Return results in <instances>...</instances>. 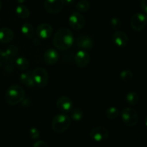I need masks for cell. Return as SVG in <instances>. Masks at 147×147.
<instances>
[{"label": "cell", "instance_id": "obj_1", "mask_svg": "<svg viewBox=\"0 0 147 147\" xmlns=\"http://www.w3.org/2000/svg\"><path fill=\"white\" fill-rule=\"evenodd\" d=\"M74 42V36L71 30L66 27H62L55 34L53 45L59 50H67L72 47Z\"/></svg>", "mask_w": 147, "mask_h": 147}, {"label": "cell", "instance_id": "obj_2", "mask_svg": "<svg viewBox=\"0 0 147 147\" xmlns=\"http://www.w3.org/2000/svg\"><path fill=\"white\" fill-rule=\"evenodd\" d=\"M25 98V90L19 85L9 86L5 93V100L10 106H16L22 103Z\"/></svg>", "mask_w": 147, "mask_h": 147}, {"label": "cell", "instance_id": "obj_3", "mask_svg": "<svg viewBox=\"0 0 147 147\" xmlns=\"http://www.w3.org/2000/svg\"><path fill=\"white\" fill-rule=\"evenodd\" d=\"M71 124V119L67 113L57 114L52 121V129L56 134H63L65 132Z\"/></svg>", "mask_w": 147, "mask_h": 147}, {"label": "cell", "instance_id": "obj_4", "mask_svg": "<svg viewBox=\"0 0 147 147\" xmlns=\"http://www.w3.org/2000/svg\"><path fill=\"white\" fill-rule=\"evenodd\" d=\"M121 116L123 123L129 127H134L139 121V116L137 111L132 108H125L122 110Z\"/></svg>", "mask_w": 147, "mask_h": 147}, {"label": "cell", "instance_id": "obj_5", "mask_svg": "<svg viewBox=\"0 0 147 147\" xmlns=\"http://www.w3.org/2000/svg\"><path fill=\"white\" fill-rule=\"evenodd\" d=\"M32 73L36 86L42 88L47 86L49 82V74L45 69L41 67H36Z\"/></svg>", "mask_w": 147, "mask_h": 147}, {"label": "cell", "instance_id": "obj_6", "mask_svg": "<svg viewBox=\"0 0 147 147\" xmlns=\"http://www.w3.org/2000/svg\"><path fill=\"white\" fill-rule=\"evenodd\" d=\"M131 27L134 31L142 32L146 28L147 17L144 13L138 12L134 14L131 19Z\"/></svg>", "mask_w": 147, "mask_h": 147}, {"label": "cell", "instance_id": "obj_7", "mask_svg": "<svg viewBox=\"0 0 147 147\" xmlns=\"http://www.w3.org/2000/svg\"><path fill=\"white\" fill-rule=\"evenodd\" d=\"M69 25L75 30H80L86 24V19L84 16L78 11H74L70 14L68 19Z\"/></svg>", "mask_w": 147, "mask_h": 147}, {"label": "cell", "instance_id": "obj_8", "mask_svg": "<svg viewBox=\"0 0 147 147\" xmlns=\"http://www.w3.org/2000/svg\"><path fill=\"white\" fill-rule=\"evenodd\" d=\"M65 7L64 0H45L44 8L50 14H57L63 9Z\"/></svg>", "mask_w": 147, "mask_h": 147}, {"label": "cell", "instance_id": "obj_9", "mask_svg": "<svg viewBox=\"0 0 147 147\" xmlns=\"http://www.w3.org/2000/svg\"><path fill=\"white\" fill-rule=\"evenodd\" d=\"M109 136V132L106 128L103 126H97L90 131V136L93 141L101 142L106 141Z\"/></svg>", "mask_w": 147, "mask_h": 147}, {"label": "cell", "instance_id": "obj_10", "mask_svg": "<svg viewBox=\"0 0 147 147\" xmlns=\"http://www.w3.org/2000/svg\"><path fill=\"white\" fill-rule=\"evenodd\" d=\"M56 106L59 111L63 113H70L73 108V103L71 99L67 96H60L56 101Z\"/></svg>", "mask_w": 147, "mask_h": 147}, {"label": "cell", "instance_id": "obj_11", "mask_svg": "<svg viewBox=\"0 0 147 147\" xmlns=\"http://www.w3.org/2000/svg\"><path fill=\"white\" fill-rule=\"evenodd\" d=\"M76 45L82 50H90L93 47V41L90 37L85 34H79L76 38Z\"/></svg>", "mask_w": 147, "mask_h": 147}, {"label": "cell", "instance_id": "obj_12", "mask_svg": "<svg viewBox=\"0 0 147 147\" xmlns=\"http://www.w3.org/2000/svg\"><path fill=\"white\" fill-rule=\"evenodd\" d=\"M74 60L76 65L80 68H85L90 63V56L86 51L80 50L75 55Z\"/></svg>", "mask_w": 147, "mask_h": 147}, {"label": "cell", "instance_id": "obj_13", "mask_svg": "<svg viewBox=\"0 0 147 147\" xmlns=\"http://www.w3.org/2000/svg\"><path fill=\"white\" fill-rule=\"evenodd\" d=\"M35 32L39 39L47 40L50 38L53 34V28L50 24L47 23H42L37 26Z\"/></svg>", "mask_w": 147, "mask_h": 147}, {"label": "cell", "instance_id": "obj_14", "mask_svg": "<svg viewBox=\"0 0 147 147\" xmlns=\"http://www.w3.org/2000/svg\"><path fill=\"white\" fill-rule=\"evenodd\" d=\"M112 41L118 47H126L129 43V37L124 32L117 30L112 35Z\"/></svg>", "mask_w": 147, "mask_h": 147}, {"label": "cell", "instance_id": "obj_15", "mask_svg": "<svg viewBox=\"0 0 147 147\" xmlns=\"http://www.w3.org/2000/svg\"><path fill=\"white\" fill-rule=\"evenodd\" d=\"M43 59L46 64L55 65L58 62L60 55L55 49H47L43 55Z\"/></svg>", "mask_w": 147, "mask_h": 147}, {"label": "cell", "instance_id": "obj_16", "mask_svg": "<svg viewBox=\"0 0 147 147\" xmlns=\"http://www.w3.org/2000/svg\"><path fill=\"white\" fill-rule=\"evenodd\" d=\"M14 32L8 27H1L0 29V43L7 44L14 40Z\"/></svg>", "mask_w": 147, "mask_h": 147}, {"label": "cell", "instance_id": "obj_17", "mask_svg": "<svg viewBox=\"0 0 147 147\" xmlns=\"http://www.w3.org/2000/svg\"><path fill=\"white\" fill-rule=\"evenodd\" d=\"M20 81L22 84L27 86V87L34 88L36 86L34 80H33L32 73L30 70H27V71L21 73V75L20 76Z\"/></svg>", "mask_w": 147, "mask_h": 147}, {"label": "cell", "instance_id": "obj_18", "mask_svg": "<svg viewBox=\"0 0 147 147\" xmlns=\"http://www.w3.org/2000/svg\"><path fill=\"white\" fill-rule=\"evenodd\" d=\"M7 55L8 62H14L19 53V48L16 45H9L4 51Z\"/></svg>", "mask_w": 147, "mask_h": 147}, {"label": "cell", "instance_id": "obj_19", "mask_svg": "<svg viewBox=\"0 0 147 147\" xmlns=\"http://www.w3.org/2000/svg\"><path fill=\"white\" fill-rule=\"evenodd\" d=\"M15 12L17 17L22 20H26L30 15V11L28 7H26L24 4H19L15 9Z\"/></svg>", "mask_w": 147, "mask_h": 147}, {"label": "cell", "instance_id": "obj_20", "mask_svg": "<svg viewBox=\"0 0 147 147\" xmlns=\"http://www.w3.org/2000/svg\"><path fill=\"white\" fill-rule=\"evenodd\" d=\"M14 64H15L16 67L18 70H22V71L27 70L28 69L29 65H30L29 60L24 57H23V56L17 57V58L14 60Z\"/></svg>", "mask_w": 147, "mask_h": 147}, {"label": "cell", "instance_id": "obj_21", "mask_svg": "<svg viewBox=\"0 0 147 147\" xmlns=\"http://www.w3.org/2000/svg\"><path fill=\"white\" fill-rule=\"evenodd\" d=\"M21 32L27 38L32 39L34 35V30L32 24L30 23H24L21 27Z\"/></svg>", "mask_w": 147, "mask_h": 147}, {"label": "cell", "instance_id": "obj_22", "mask_svg": "<svg viewBox=\"0 0 147 147\" xmlns=\"http://www.w3.org/2000/svg\"><path fill=\"white\" fill-rule=\"evenodd\" d=\"M139 100V96L137 93L134 91H130L126 96V101L127 104L130 106H136Z\"/></svg>", "mask_w": 147, "mask_h": 147}, {"label": "cell", "instance_id": "obj_23", "mask_svg": "<svg viewBox=\"0 0 147 147\" xmlns=\"http://www.w3.org/2000/svg\"><path fill=\"white\" fill-rule=\"evenodd\" d=\"M105 113H106V116L108 119L113 120V119H116L120 115V111L118 108L115 107V106H111L106 109Z\"/></svg>", "mask_w": 147, "mask_h": 147}, {"label": "cell", "instance_id": "obj_24", "mask_svg": "<svg viewBox=\"0 0 147 147\" xmlns=\"http://www.w3.org/2000/svg\"><path fill=\"white\" fill-rule=\"evenodd\" d=\"M90 4L88 0H80L76 4V9L78 12H87L90 9Z\"/></svg>", "mask_w": 147, "mask_h": 147}, {"label": "cell", "instance_id": "obj_25", "mask_svg": "<svg viewBox=\"0 0 147 147\" xmlns=\"http://www.w3.org/2000/svg\"><path fill=\"white\" fill-rule=\"evenodd\" d=\"M71 115H70V119H73L75 121H80L83 119V116H84V113H83V111L79 108H74L70 111Z\"/></svg>", "mask_w": 147, "mask_h": 147}, {"label": "cell", "instance_id": "obj_26", "mask_svg": "<svg viewBox=\"0 0 147 147\" xmlns=\"http://www.w3.org/2000/svg\"><path fill=\"white\" fill-rule=\"evenodd\" d=\"M120 79L123 82H129L133 79L134 74L132 71L129 70H124L121 71L119 75Z\"/></svg>", "mask_w": 147, "mask_h": 147}, {"label": "cell", "instance_id": "obj_27", "mask_svg": "<svg viewBox=\"0 0 147 147\" xmlns=\"http://www.w3.org/2000/svg\"><path fill=\"white\" fill-rule=\"evenodd\" d=\"M110 24H111V27H112L113 30H119V29L121 27V25H122L121 20L119 17H113L111 19Z\"/></svg>", "mask_w": 147, "mask_h": 147}, {"label": "cell", "instance_id": "obj_28", "mask_svg": "<svg viewBox=\"0 0 147 147\" xmlns=\"http://www.w3.org/2000/svg\"><path fill=\"white\" fill-rule=\"evenodd\" d=\"M29 134H30V138L33 140H37V139L40 138V134L39 131L38 129L35 127H32L30 129V131H29Z\"/></svg>", "mask_w": 147, "mask_h": 147}, {"label": "cell", "instance_id": "obj_29", "mask_svg": "<svg viewBox=\"0 0 147 147\" xmlns=\"http://www.w3.org/2000/svg\"><path fill=\"white\" fill-rule=\"evenodd\" d=\"M7 62H8V59H7L5 53L3 50H0V67L4 66Z\"/></svg>", "mask_w": 147, "mask_h": 147}, {"label": "cell", "instance_id": "obj_30", "mask_svg": "<svg viewBox=\"0 0 147 147\" xmlns=\"http://www.w3.org/2000/svg\"><path fill=\"white\" fill-rule=\"evenodd\" d=\"M14 62H7L5 65H4V69L6 72L9 73H11L14 71V67L13 65Z\"/></svg>", "mask_w": 147, "mask_h": 147}, {"label": "cell", "instance_id": "obj_31", "mask_svg": "<svg viewBox=\"0 0 147 147\" xmlns=\"http://www.w3.org/2000/svg\"><path fill=\"white\" fill-rule=\"evenodd\" d=\"M33 147H49L48 145L45 142L41 140H38L33 144Z\"/></svg>", "mask_w": 147, "mask_h": 147}, {"label": "cell", "instance_id": "obj_32", "mask_svg": "<svg viewBox=\"0 0 147 147\" xmlns=\"http://www.w3.org/2000/svg\"><path fill=\"white\" fill-rule=\"evenodd\" d=\"M141 9L144 14L147 13V0H142L141 1Z\"/></svg>", "mask_w": 147, "mask_h": 147}, {"label": "cell", "instance_id": "obj_33", "mask_svg": "<svg viewBox=\"0 0 147 147\" xmlns=\"http://www.w3.org/2000/svg\"><path fill=\"white\" fill-rule=\"evenodd\" d=\"M65 1V4H67L68 5H70V4H73L74 2V0H64Z\"/></svg>", "mask_w": 147, "mask_h": 147}, {"label": "cell", "instance_id": "obj_34", "mask_svg": "<svg viewBox=\"0 0 147 147\" xmlns=\"http://www.w3.org/2000/svg\"><path fill=\"white\" fill-rule=\"evenodd\" d=\"M16 1H17V2L18 3V4H22L23 3L25 2L26 0H16Z\"/></svg>", "mask_w": 147, "mask_h": 147}, {"label": "cell", "instance_id": "obj_35", "mask_svg": "<svg viewBox=\"0 0 147 147\" xmlns=\"http://www.w3.org/2000/svg\"><path fill=\"white\" fill-rule=\"evenodd\" d=\"M1 7H2V2H1V0H0V11L1 9Z\"/></svg>", "mask_w": 147, "mask_h": 147}]
</instances>
